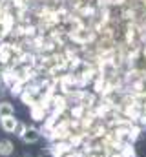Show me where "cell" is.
Here are the masks:
<instances>
[{"label": "cell", "instance_id": "obj_1", "mask_svg": "<svg viewBox=\"0 0 146 157\" xmlns=\"http://www.w3.org/2000/svg\"><path fill=\"white\" fill-rule=\"evenodd\" d=\"M48 152L51 154V157H64L70 152H73V148L70 146L68 141H55V143H49Z\"/></svg>", "mask_w": 146, "mask_h": 157}, {"label": "cell", "instance_id": "obj_2", "mask_svg": "<svg viewBox=\"0 0 146 157\" xmlns=\"http://www.w3.org/2000/svg\"><path fill=\"white\" fill-rule=\"evenodd\" d=\"M40 139H42L40 130H38V126H35V124H28L26 130H24V133L20 135V141L24 144H36Z\"/></svg>", "mask_w": 146, "mask_h": 157}, {"label": "cell", "instance_id": "obj_3", "mask_svg": "<svg viewBox=\"0 0 146 157\" xmlns=\"http://www.w3.org/2000/svg\"><path fill=\"white\" fill-rule=\"evenodd\" d=\"M18 122H20V121L15 117V115H11V117H4V119H0V130H2L4 133H17Z\"/></svg>", "mask_w": 146, "mask_h": 157}, {"label": "cell", "instance_id": "obj_4", "mask_svg": "<svg viewBox=\"0 0 146 157\" xmlns=\"http://www.w3.org/2000/svg\"><path fill=\"white\" fill-rule=\"evenodd\" d=\"M29 115H31V119L35 121V122H44V119L48 117V110L42 106V104H33L31 108H29Z\"/></svg>", "mask_w": 146, "mask_h": 157}, {"label": "cell", "instance_id": "obj_5", "mask_svg": "<svg viewBox=\"0 0 146 157\" xmlns=\"http://www.w3.org/2000/svg\"><path fill=\"white\" fill-rule=\"evenodd\" d=\"M15 154V144L11 139H0V157H11Z\"/></svg>", "mask_w": 146, "mask_h": 157}, {"label": "cell", "instance_id": "obj_6", "mask_svg": "<svg viewBox=\"0 0 146 157\" xmlns=\"http://www.w3.org/2000/svg\"><path fill=\"white\" fill-rule=\"evenodd\" d=\"M68 112H70V119H73V121H80V119L88 113V108L82 106V104H71Z\"/></svg>", "mask_w": 146, "mask_h": 157}, {"label": "cell", "instance_id": "obj_7", "mask_svg": "<svg viewBox=\"0 0 146 157\" xmlns=\"http://www.w3.org/2000/svg\"><path fill=\"white\" fill-rule=\"evenodd\" d=\"M15 115V106L9 101H0V119Z\"/></svg>", "mask_w": 146, "mask_h": 157}, {"label": "cell", "instance_id": "obj_8", "mask_svg": "<svg viewBox=\"0 0 146 157\" xmlns=\"http://www.w3.org/2000/svg\"><path fill=\"white\" fill-rule=\"evenodd\" d=\"M119 155L121 157H137V150L132 143H124L119 150Z\"/></svg>", "mask_w": 146, "mask_h": 157}, {"label": "cell", "instance_id": "obj_9", "mask_svg": "<svg viewBox=\"0 0 146 157\" xmlns=\"http://www.w3.org/2000/svg\"><path fill=\"white\" fill-rule=\"evenodd\" d=\"M26 126H28L26 122H18V128H17V133H15V135H17L18 139H20V135L24 133V130H26Z\"/></svg>", "mask_w": 146, "mask_h": 157}, {"label": "cell", "instance_id": "obj_10", "mask_svg": "<svg viewBox=\"0 0 146 157\" xmlns=\"http://www.w3.org/2000/svg\"><path fill=\"white\" fill-rule=\"evenodd\" d=\"M137 124H139V126H141V130L144 132V130H146V113H143V115L139 117V121H137Z\"/></svg>", "mask_w": 146, "mask_h": 157}, {"label": "cell", "instance_id": "obj_11", "mask_svg": "<svg viewBox=\"0 0 146 157\" xmlns=\"http://www.w3.org/2000/svg\"><path fill=\"white\" fill-rule=\"evenodd\" d=\"M143 113H146V97H144V101H143Z\"/></svg>", "mask_w": 146, "mask_h": 157}, {"label": "cell", "instance_id": "obj_12", "mask_svg": "<svg viewBox=\"0 0 146 157\" xmlns=\"http://www.w3.org/2000/svg\"><path fill=\"white\" fill-rule=\"evenodd\" d=\"M0 88H2V78H0Z\"/></svg>", "mask_w": 146, "mask_h": 157}]
</instances>
